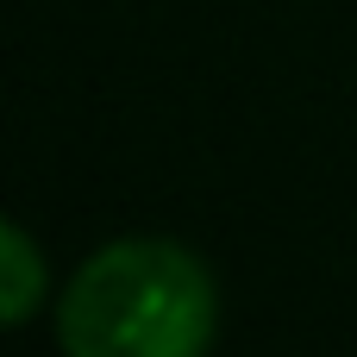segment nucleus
<instances>
[{"label": "nucleus", "instance_id": "obj_1", "mask_svg": "<svg viewBox=\"0 0 357 357\" xmlns=\"http://www.w3.org/2000/svg\"><path fill=\"white\" fill-rule=\"evenodd\" d=\"M213 326V276L176 238L100 245L56 301L63 357H207Z\"/></svg>", "mask_w": 357, "mask_h": 357}, {"label": "nucleus", "instance_id": "obj_2", "mask_svg": "<svg viewBox=\"0 0 357 357\" xmlns=\"http://www.w3.org/2000/svg\"><path fill=\"white\" fill-rule=\"evenodd\" d=\"M0 282H6V295H0L6 326H25L38 314V295H44V257H38V245L19 220L0 226Z\"/></svg>", "mask_w": 357, "mask_h": 357}]
</instances>
